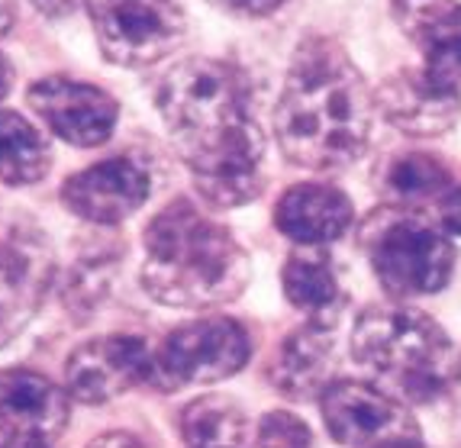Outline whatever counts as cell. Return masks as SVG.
<instances>
[{"instance_id": "obj_1", "label": "cell", "mask_w": 461, "mask_h": 448, "mask_svg": "<svg viewBox=\"0 0 461 448\" xmlns=\"http://www.w3.org/2000/svg\"><path fill=\"white\" fill-rule=\"evenodd\" d=\"M155 101L203 201L246 207L262 193L265 136L242 71L220 58H187L162 77Z\"/></svg>"}, {"instance_id": "obj_2", "label": "cell", "mask_w": 461, "mask_h": 448, "mask_svg": "<svg viewBox=\"0 0 461 448\" xmlns=\"http://www.w3.org/2000/svg\"><path fill=\"white\" fill-rule=\"evenodd\" d=\"M371 113V91L348 55L330 39H310L294 55L277 101V146L300 168H346L368 146Z\"/></svg>"}, {"instance_id": "obj_3", "label": "cell", "mask_w": 461, "mask_h": 448, "mask_svg": "<svg viewBox=\"0 0 461 448\" xmlns=\"http://www.w3.org/2000/svg\"><path fill=\"white\" fill-rule=\"evenodd\" d=\"M249 255L226 226L177 197L146 226L142 287L158 303L210 309L236 300L249 284Z\"/></svg>"}, {"instance_id": "obj_4", "label": "cell", "mask_w": 461, "mask_h": 448, "mask_svg": "<svg viewBox=\"0 0 461 448\" xmlns=\"http://www.w3.org/2000/svg\"><path fill=\"white\" fill-rule=\"evenodd\" d=\"M355 362L403 403H432L461 381V352L420 309L368 307L352 333Z\"/></svg>"}, {"instance_id": "obj_5", "label": "cell", "mask_w": 461, "mask_h": 448, "mask_svg": "<svg viewBox=\"0 0 461 448\" xmlns=\"http://www.w3.org/2000/svg\"><path fill=\"white\" fill-rule=\"evenodd\" d=\"M371 268L387 294L426 297L448 284L455 271V246L448 236L420 213L391 207L368 223Z\"/></svg>"}, {"instance_id": "obj_6", "label": "cell", "mask_w": 461, "mask_h": 448, "mask_svg": "<svg viewBox=\"0 0 461 448\" xmlns=\"http://www.w3.org/2000/svg\"><path fill=\"white\" fill-rule=\"evenodd\" d=\"M252 355L249 333L230 317H203L171 329L155 348V390L213 384L242 372Z\"/></svg>"}, {"instance_id": "obj_7", "label": "cell", "mask_w": 461, "mask_h": 448, "mask_svg": "<svg viewBox=\"0 0 461 448\" xmlns=\"http://www.w3.org/2000/svg\"><path fill=\"white\" fill-rule=\"evenodd\" d=\"M100 52L123 68H146L171 55L187 32L177 0H87Z\"/></svg>"}, {"instance_id": "obj_8", "label": "cell", "mask_w": 461, "mask_h": 448, "mask_svg": "<svg viewBox=\"0 0 461 448\" xmlns=\"http://www.w3.org/2000/svg\"><path fill=\"white\" fill-rule=\"evenodd\" d=\"M323 423L339 448H423L407 403L365 381H332L320 397Z\"/></svg>"}, {"instance_id": "obj_9", "label": "cell", "mask_w": 461, "mask_h": 448, "mask_svg": "<svg viewBox=\"0 0 461 448\" xmlns=\"http://www.w3.org/2000/svg\"><path fill=\"white\" fill-rule=\"evenodd\" d=\"M55 278V258L32 220H0V348L32 323Z\"/></svg>"}, {"instance_id": "obj_10", "label": "cell", "mask_w": 461, "mask_h": 448, "mask_svg": "<svg viewBox=\"0 0 461 448\" xmlns=\"http://www.w3.org/2000/svg\"><path fill=\"white\" fill-rule=\"evenodd\" d=\"M152 191L155 175L149 158L120 152L71 175L62 184V203L68 213L94 226H116L130 220Z\"/></svg>"}, {"instance_id": "obj_11", "label": "cell", "mask_w": 461, "mask_h": 448, "mask_svg": "<svg viewBox=\"0 0 461 448\" xmlns=\"http://www.w3.org/2000/svg\"><path fill=\"white\" fill-rule=\"evenodd\" d=\"M155 348L139 336H100L77 345L65 364L68 394L81 403H107L132 387H152Z\"/></svg>"}, {"instance_id": "obj_12", "label": "cell", "mask_w": 461, "mask_h": 448, "mask_svg": "<svg viewBox=\"0 0 461 448\" xmlns=\"http://www.w3.org/2000/svg\"><path fill=\"white\" fill-rule=\"evenodd\" d=\"M26 101L59 139L77 148H94L107 142L120 116V107L107 91L65 75L36 81Z\"/></svg>"}, {"instance_id": "obj_13", "label": "cell", "mask_w": 461, "mask_h": 448, "mask_svg": "<svg viewBox=\"0 0 461 448\" xmlns=\"http://www.w3.org/2000/svg\"><path fill=\"white\" fill-rule=\"evenodd\" d=\"M393 16L423 55L420 75L448 97H461V4L393 0Z\"/></svg>"}, {"instance_id": "obj_14", "label": "cell", "mask_w": 461, "mask_h": 448, "mask_svg": "<svg viewBox=\"0 0 461 448\" xmlns=\"http://www.w3.org/2000/svg\"><path fill=\"white\" fill-rule=\"evenodd\" d=\"M68 423V394L46 374L26 368L0 372V445L16 439H55Z\"/></svg>"}, {"instance_id": "obj_15", "label": "cell", "mask_w": 461, "mask_h": 448, "mask_svg": "<svg viewBox=\"0 0 461 448\" xmlns=\"http://www.w3.org/2000/svg\"><path fill=\"white\" fill-rule=\"evenodd\" d=\"M336 326L310 323L294 329L281 345L268 368V381L275 390L294 400L323 397L326 387L336 381Z\"/></svg>"}, {"instance_id": "obj_16", "label": "cell", "mask_w": 461, "mask_h": 448, "mask_svg": "<svg viewBox=\"0 0 461 448\" xmlns=\"http://www.w3.org/2000/svg\"><path fill=\"white\" fill-rule=\"evenodd\" d=\"M352 201L332 184H297L277 201L275 226L297 246H326L352 226Z\"/></svg>"}, {"instance_id": "obj_17", "label": "cell", "mask_w": 461, "mask_h": 448, "mask_svg": "<svg viewBox=\"0 0 461 448\" xmlns=\"http://www.w3.org/2000/svg\"><path fill=\"white\" fill-rule=\"evenodd\" d=\"M281 287L287 300L307 313L310 323L336 326L346 307V287L339 278V268L323 246L294 248L281 271Z\"/></svg>"}, {"instance_id": "obj_18", "label": "cell", "mask_w": 461, "mask_h": 448, "mask_svg": "<svg viewBox=\"0 0 461 448\" xmlns=\"http://www.w3.org/2000/svg\"><path fill=\"white\" fill-rule=\"evenodd\" d=\"M381 107L387 120L410 136H438L458 123L461 97L442 94L420 71H400L381 91Z\"/></svg>"}, {"instance_id": "obj_19", "label": "cell", "mask_w": 461, "mask_h": 448, "mask_svg": "<svg viewBox=\"0 0 461 448\" xmlns=\"http://www.w3.org/2000/svg\"><path fill=\"white\" fill-rule=\"evenodd\" d=\"M177 429L185 448H252V423L236 400L223 394H207L187 403Z\"/></svg>"}, {"instance_id": "obj_20", "label": "cell", "mask_w": 461, "mask_h": 448, "mask_svg": "<svg viewBox=\"0 0 461 448\" xmlns=\"http://www.w3.org/2000/svg\"><path fill=\"white\" fill-rule=\"evenodd\" d=\"M52 168L49 139L26 116L0 110V181L10 187H26L42 181Z\"/></svg>"}, {"instance_id": "obj_21", "label": "cell", "mask_w": 461, "mask_h": 448, "mask_svg": "<svg viewBox=\"0 0 461 448\" xmlns=\"http://www.w3.org/2000/svg\"><path fill=\"white\" fill-rule=\"evenodd\" d=\"M377 187L397 207H410L429 197H442L452 187V175L436 155L397 152L377 171Z\"/></svg>"}, {"instance_id": "obj_22", "label": "cell", "mask_w": 461, "mask_h": 448, "mask_svg": "<svg viewBox=\"0 0 461 448\" xmlns=\"http://www.w3.org/2000/svg\"><path fill=\"white\" fill-rule=\"evenodd\" d=\"M116 252L107 248H94L71 264L68 278L62 284V300L71 317H87L97 309V303L107 297L110 281H113Z\"/></svg>"}, {"instance_id": "obj_23", "label": "cell", "mask_w": 461, "mask_h": 448, "mask_svg": "<svg viewBox=\"0 0 461 448\" xmlns=\"http://www.w3.org/2000/svg\"><path fill=\"white\" fill-rule=\"evenodd\" d=\"M252 448H313V435H310V426L294 413L271 410L255 429Z\"/></svg>"}, {"instance_id": "obj_24", "label": "cell", "mask_w": 461, "mask_h": 448, "mask_svg": "<svg viewBox=\"0 0 461 448\" xmlns=\"http://www.w3.org/2000/svg\"><path fill=\"white\" fill-rule=\"evenodd\" d=\"M213 7L226 10V13H239V16H265L271 10H277L287 0H210Z\"/></svg>"}, {"instance_id": "obj_25", "label": "cell", "mask_w": 461, "mask_h": 448, "mask_svg": "<svg viewBox=\"0 0 461 448\" xmlns=\"http://www.w3.org/2000/svg\"><path fill=\"white\" fill-rule=\"evenodd\" d=\"M438 217H442V226H446L448 232H458L461 236V184L446 191L442 207H438Z\"/></svg>"}, {"instance_id": "obj_26", "label": "cell", "mask_w": 461, "mask_h": 448, "mask_svg": "<svg viewBox=\"0 0 461 448\" xmlns=\"http://www.w3.org/2000/svg\"><path fill=\"white\" fill-rule=\"evenodd\" d=\"M87 448H152L146 439H139L136 433H123V429H113V433H104L91 442Z\"/></svg>"}, {"instance_id": "obj_27", "label": "cell", "mask_w": 461, "mask_h": 448, "mask_svg": "<svg viewBox=\"0 0 461 448\" xmlns=\"http://www.w3.org/2000/svg\"><path fill=\"white\" fill-rule=\"evenodd\" d=\"M30 4L39 10V13L52 16V20H62V16L75 13L77 4H81V0H30Z\"/></svg>"}, {"instance_id": "obj_28", "label": "cell", "mask_w": 461, "mask_h": 448, "mask_svg": "<svg viewBox=\"0 0 461 448\" xmlns=\"http://www.w3.org/2000/svg\"><path fill=\"white\" fill-rule=\"evenodd\" d=\"M10 81H14V68H10V62L0 55V101L7 97V91H10Z\"/></svg>"}, {"instance_id": "obj_29", "label": "cell", "mask_w": 461, "mask_h": 448, "mask_svg": "<svg viewBox=\"0 0 461 448\" xmlns=\"http://www.w3.org/2000/svg\"><path fill=\"white\" fill-rule=\"evenodd\" d=\"M10 23H14V4H10V0H0V36L10 30Z\"/></svg>"}, {"instance_id": "obj_30", "label": "cell", "mask_w": 461, "mask_h": 448, "mask_svg": "<svg viewBox=\"0 0 461 448\" xmlns=\"http://www.w3.org/2000/svg\"><path fill=\"white\" fill-rule=\"evenodd\" d=\"M0 448H49V442H42V439H16V442H4Z\"/></svg>"}]
</instances>
